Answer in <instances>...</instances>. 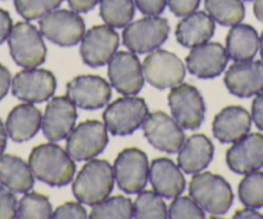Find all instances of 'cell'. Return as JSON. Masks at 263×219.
<instances>
[{"label":"cell","instance_id":"cell-1","mask_svg":"<svg viewBox=\"0 0 263 219\" xmlns=\"http://www.w3.org/2000/svg\"><path fill=\"white\" fill-rule=\"evenodd\" d=\"M29 165L36 180L53 187L69 185L77 172L74 158L55 143H43L32 148Z\"/></svg>","mask_w":263,"mask_h":219},{"label":"cell","instance_id":"cell-2","mask_svg":"<svg viewBox=\"0 0 263 219\" xmlns=\"http://www.w3.org/2000/svg\"><path fill=\"white\" fill-rule=\"evenodd\" d=\"M114 168L106 160H88L72 183V192L79 203L97 205L107 198L114 188Z\"/></svg>","mask_w":263,"mask_h":219},{"label":"cell","instance_id":"cell-3","mask_svg":"<svg viewBox=\"0 0 263 219\" xmlns=\"http://www.w3.org/2000/svg\"><path fill=\"white\" fill-rule=\"evenodd\" d=\"M190 197L212 215L227 213L234 203V192L223 177L204 172L194 175L189 186Z\"/></svg>","mask_w":263,"mask_h":219},{"label":"cell","instance_id":"cell-4","mask_svg":"<svg viewBox=\"0 0 263 219\" xmlns=\"http://www.w3.org/2000/svg\"><path fill=\"white\" fill-rule=\"evenodd\" d=\"M8 45L13 61L24 69L40 66L47 58V47L42 32L29 22H18L12 27Z\"/></svg>","mask_w":263,"mask_h":219},{"label":"cell","instance_id":"cell-5","mask_svg":"<svg viewBox=\"0 0 263 219\" xmlns=\"http://www.w3.org/2000/svg\"><path fill=\"white\" fill-rule=\"evenodd\" d=\"M148 115L145 99L140 97L118 98L103 111L105 127L112 135H129L135 133Z\"/></svg>","mask_w":263,"mask_h":219},{"label":"cell","instance_id":"cell-6","mask_svg":"<svg viewBox=\"0 0 263 219\" xmlns=\"http://www.w3.org/2000/svg\"><path fill=\"white\" fill-rule=\"evenodd\" d=\"M43 36L60 47H74L79 44L85 34L84 19L75 11L54 9L39 21Z\"/></svg>","mask_w":263,"mask_h":219},{"label":"cell","instance_id":"cell-7","mask_svg":"<svg viewBox=\"0 0 263 219\" xmlns=\"http://www.w3.org/2000/svg\"><path fill=\"white\" fill-rule=\"evenodd\" d=\"M150 173L147 155L142 150L129 147L121 151L114 163V177L123 192L135 195L146 187Z\"/></svg>","mask_w":263,"mask_h":219},{"label":"cell","instance_id":"cell-8","mask_svg":"<svg viewBox=\"0 0 263 219\" xmlns=\"http://www.w3.org/2000/svg\"><path fill=\"white\" fill-rule=\"evenodd\" d=\"M169 24L165 18L148 16L128 24L123 31V44L133 53H147L160 48L169 36Z\"/></svg>","mask_w":263,"mask_h":219},{"label":"cell","instance_id":"cell-9","mask_svg":"<svg viewBox=\"0 0 263 219\" xmlns=\"http://www.w3.org/2000/svg\"><path fill=\"white\" fill-rule=\"evenodd\" d=\"M173 119L182 129H199L205 119V102L200 92L191 84H178L168 95Z\"/></svg>","mask_w":263,"mask_h":219},{"label":"cell","instance_id":"cell-10","mask_svg":"<svg viewBox=\"0 0 263 219\" xmlns=\"http://www.w3.org/2000/svg\"><path fill=\"white\" fill-rule=\"evenodd\" d=\"M145 80L156 89H168L181 84L186 76V66L181 58L165 49H155L142 65Z\"/></svg>","mask_w":263,"mask_h":219},{"label":"cell","instance_id":"cell-11","mask_svg":"<svg viewBox=\"0 0 263 219\" xmlns=\"http://www.w3.org/2000/svg\"><path fill=\"white\" fill-rule=\"evenodd\" d=\"M108 143L107 129L98 120H87L78 125L66 141V151L74 160L88 161L100 155Z\"/></svg>","mask_w":263,"mask_h":219},{"label":"cell","instance_id":"cell-12","mask_svg":"<svg viewBox=\"0 0 263 219\" xmlns=\"http://www.w3.org/2000/svg\"><path fill=\"white\" fill-rule=\"evenodd\" d=\"M111 87L124 95H135L145 84L142 65L133 52H116L108 61Z\"/></svg>","mask_w":263,"mask_h":219},{"label":"cell","instance_id":"cell-13","mask_svg":"<svg viewBox=\"0 0 263 219\" xmlns=\"http://www.w3.org/2000/svg\"><path fill=\"white\" fill-rule=\"evenodd\" d=\"M57 80L44 69H26L12 79V93L22 102L42 103L53 97Z\"/></svg>","mask_w":263,"mask_h":219},{"label":"cell","instance_id":"cell-14","mask_svg":"<svg viewBox=\"0 0 263 219\" xmlns=\"http://www.w3.org/2000/svg\"><path fill=\"white\" fill-rule=\"evenodd\" d=\"M143 134L153 147L166 153L178 152L186 141L183 129L165 112L148 114L142 124Z\"/></svg>","mask_w":263,"mask_h":219},{"label":"cell","instance_id":"cell-15","mask_svg":"<svg viewBox=\"0 0 263 219\" xmlns=\"http://www.w3.org/2000/svg\"><path fill=\"white\" fill-rule=\"evenodd\" d=\"M119 47V35L108 25H97L84 34L80 45L83 62L89 67L108 64Z\"/></svg>","mask_w":263,"mask_h":219},{"label":"cell","instance_id":"cell-16","mask_svg":"<svg viewBox=\"0 0 263 219\" xmlns=\"http://www.w3.org/2000/svg\"><path fill=\"white\" fill-rule=\"evenodd\" d=\"M111 85L97 75H80L67 83L66 95L82 110L95 111L111 99Z\"/></svg>","mask_w":263,"mask_h":219},{"label":"cell","instance_id":"cell-17","mask_svg":"<svg viewBox=\"0 0 263 219\" xmlns=\"http://www.w3.org/2000/svg\"><path fill=\"white\" fill-rule=\"evenodd\" d=\"M77 119V108L67 95L52 98L45 107L42 120V129L45 138L52 142L67 138L74 129Z\"/></svg>","mask_w":263,"mask_h":219},{"label":"cell","instance_id":"cell-18","mask_svg":"<svg viewBox=\"0 0 263 219\" xmlns=\"http://www.w3.org/2000/svg\"><path fill=\"white\" fill-rule=\"evenodd\" d=\"M229 62L226 48L219 43H204L191 48L186 57V66L190 74L199 79H213L224 71Z\"/></svg>","mask_w":263,"mask_h":219},{"label":"cell","instance_id":"cell-19","mask_svg":"<svg viewBox=\"0 0 263 219\" xmlns=\"http://www.w3.org/2000/svg\"><path fill=\"white\" fill-rule=\"evenodd\" d=\"M224 85L231 94L249 98L263 92V61H241L231 65L224 74Z\"/></svg>","mask_w":263,"mask_h":219},{"label":"cell","instance_id":"cell-20","mask_svg":"<svg viewBox=\"0 0 263 219\" xmlns=\"http://www.w3.org/2000/svg\"><path fill=\"white\" fill-rule=\"evenodd\" d=\"M226 163L237 174H248L263 168V134L250 133L235 142L227 151Z\"/></svg>","mask_w":263,"mask_h":219},{"label":"cell","instance_id":"cell-21","mask_svg":"<svg viewBox=\"0 0 263 219\" xmlns=\"http://www.w3.org/2000/svg\"><path fill=\"white\" fill-rule=\"evenodd\" d=\"M252 117L241 106H227L213 120V135L221 143H235L249 133Z\"/></svg>","mask_w":263,"mask_h":219},{"label":"cell","instance_id":"cell-22","mask_svg":"<svg viewBox=\"0 0 263 219\" xmlns=\"http://www.w3.org/2000/svg\"><path fill=\"white\" fill-rule=\"evenodd\" d=\"M148 180L154 191L165 198L179 196L186 187V180L181 168L166 157L153 160L150 165Z\"/></svg>","mask_w":263,"mask_h":219},{"label":"cell","instance_id":"cell-23","mask_svg":"<svg viewBox=\"0 0 263 219\" xmlns=\"http://www.w3.org/2000/svg\"><path fill=\"white\" fill-rule=\"evenodd\" d=\"M214 156V146L204 134H194L178 151V167L187 174H196L208 167Z\"/></svg>","mask_w":263,"mask_h":219},{"label":"cell","instance_id":"cell-24","mask_svg":"<svg viewBox=\"0 0 263 219\" xmlns=\"http://www.w3.org/2000/svg\"><path fill=\"white\" fill-rule=\"evenodd\" d=\"M42 120V112L32 103H22L9 112L6 123L7 133L14 142H26L37 134Z\"/></svg>","mask_w":263,"mask_h":219},{"label":"cell","instance_id":"cell-25","mask_svg":"<svg viewBox=\"0 0 263 219\" xmlns=\"http://www.w3.org/2000/svg\"><path fill=\"white\" fill-rule=\"evenodd\" d=\"M216 32L214 19L205 12H194L183 17L176 27L177 42L184 48H195L208 43Z\"/></svg>","mask_w":263,"mask_h":219},{"label":"cell","instance_id":"cell-26","mask_svg":"<svg viewBox=\"0 0 263 219\" xmlns=\"http://www.w3.org/2000/svg\"><path fill=\"white\" fill-rule=\"evenodd\" d=\"M0 183L14 193H26L34 187L29 164L14 155L0 156Z\"/></svg>","mask_w":263,"mask_h":219},{"label":"cell","instance_id":"cell-27","mask_svg":"<svg viewBox=\"0 0 263 219\" xmlns=\"http://www.w3.org/2000/svg\"><path fill=\"white\" fill-rule=\"evenodd\" d=\"M259 49V36L250 25L237 24L231 26L226 37V52L229 58L236 62L250 61Z\"/></svg>","mask_w":263,"mask_h":219},{"label":"cell","instance_id":"cell-28","mask_svg":"<svg viewBox=\"0 0 263 219\" xmlns=\"http://www.w3.org/2000/svg\"><path fill=\"white\" fill-rule=\"evenodd\" d=\"M204 3L209 16L222 26H235L245 17L242 0H205Z\"/></svg>","mask_w":263,"mask_h":219},{"label":"cell","instance_id":"cell-29","mask_svg":"<svg viewBox=\"0 0 263 219\" xmlns=\"http://www.w3.org/2000/svg\"><path fill=\"white\" fill-rule=\"evenodd\" d=\"M135 9L133 0H100L101 17L114 29H121L130 24Z\"/></svg>","mask_w":263,"mask_h":219},{"label":"cell","instance_id":"cell-30","mask_svg":"<svg viewBox=\"0 0 263 219\" xmlns=\"http://www.w3.org/2000/svg\"><path fill=\"white\" fill-rule=\"evenodd\" d=\"M168 216V209L163 196L155 191H141L133 203V218L164 219Z\"/></svg>","mask_w":263,"mask_h":219},{"label":"cell","instance_id":"cell-31","mask_svg":"<svg viewBox=\"0 0 263 219\" xmlns=\"http://www.w3.org/2000/svg\"><path fill=\"white\" fill-rule=\"evenodd\" d=\"M92 219H130L133 218V204L125 196H112L93 206L89 214Z\"/></svg>","mask_w":263,"mask_h":219},{"label":"cell","instance_id":"cell-32","mask_svg":"<svg viewBox=\"0 0 263 219\" xmlns=\"http://www.w3.org/2000/svg\"><path fill=\"white\" fill-rule=\"evenodd\" d=\"M53 209L49 198L37 192H26L20 200L17 218L20 219H48L52 218Z\"/></svg>","mask_w":263,"mask_h":219},{"label":"cell","instance_id":"cell-33","mask_svg":"<svg viewBox=\"0 0 263 219\" xmlns=\"http://www.w3.org/2000/svg\"><path fill=\"white\" fill-rule=\"evenodd\" d=\"M239 198L248 208L263 206V172L248 173L239 185Z\"/></svg>","mask_w":263,"mask_h":219},{"label":"cell","instance_id":"cell-34","mask_svg":"<svg viewBox=\"0 0 263 219\" xmlns=\"http://www.w3.org/2000/svg\"><path fill=\"white\" fill-rule=\"evenodd\" d=\"M62 2L63 0H14V7L20 16L27 21H32L57 9Z\"/></svg>","mask_w":263,"mask_h":219},{"label":"cell","instance_id":"cell-35","mask_svg":"<svg viewBox=\"0 0 263 219\" xmlns=\"http://www.w3.org/2000/svg\"><path fill=\"white\" fill-rule=\"evenodd\" d=\"M168 216L171 219H203L205 213L191 197L176 196L168 209Z\"/></svg>","mask_w":263,"mask_h":219},{"label":"cell","instance_id":"cell-36","mask_svg":"<svg viewBox=\"0 0 263 219\" xmlns=\"http://www.w3.org/2000/svg\"><path fill=\"white\" fill-rule=\"evenodd\" d=\"M18 203L11 190L4 186H0V219L17 218Z\"/></svg>","mask_w":263,"mask_h":219},{"label":"cell","instance_id":"cell-37","mask_svg":"<svg viewBox=\"0 0 263 219\" xmlns=\"http://www.w3.org/2000/svg\"><path fill=\"white\" fill-rule=\"evenodd\" d=\"M87 210L79 203H65L53 211L52 218L54 219H85Z\"/></svg>","mask_w":263,"mask_h":219},{"label":"cell","instance_id":"cell-38","mask_svg":"<svg viewBox=\"0 0 263 219\" xmlns=\"http://www.w3.org/2000/svg\"><path fill=\"white\" fill-rule=\"evenodd\" d=\"M201 0H168V7L176 17H186L194 13Z\"/></svg>","mask_w":263,"mask_h":219},{"label":"cell","instance_id":"cell-39","mask_svg":"<svg viewBox=\"0 0 263 219\" xmlns=\"http://www.w3.org/2000/svg\"><path fill=\"white\" fill-rule=\"evenodd\" d=\"M168 0H136V6L146 16H159L165 9Z\"/></svg>","mask_w":263,"mask_h":219},{"label":"cell","instance_id":"cell-40","mask_svg":"<svg viewBox=\"0 0 263 219\" xmlns=\"http://www.w3.org/2000/svg\"><path fill=\"white\" fill-rule=\"evenodd\" d=\"M252 120L255 127L263 132V92L258 93L252 102Z\"/></svg>","mask_w":263,"mask_h":219},{"label":"cell","instance_id":"cell-41","mask_svg":"<svg viewBox=\"0 0 263 219\" xmlns=\"http://www.w3.org/2000/svg\"><path fill=\"white\" fill-rule=\"evenodd\" d=\"M12 27H13V22H12L11 14L0 8V45L3 44L6 40H8Z\"/></svg>","mask_w":263,"mask_h":219},{"label":"cell","instance_id":"cell-42","mask_svg":"<svg viewBox=\"0 0 263 219\" xmlns=\"http://www.w3.org/2000/svg\"><path fill=\"white\" fill-rule=\"evenodd\" d=\"M12 85V76L9 70L4 65L0 64V101L8 94Z\"/></svg>","mask_w":263,"mask_h":219},{"label":"cell","instance_id":"cell-43","mask_svg":"<svg viewBox=\"0 0 263 219\" xmlns=\"http://www.w3.org/2000/svg\"><path fill=\"white\" fill-rule=\"evenodd\" d=\"M67 3L72 11L78 13H87L100 3V0H67Z\"/></svg>","mask_w":263,"mask_h":219},{"label":"cell","instance_id":"cell-44","mask_svg":"<svg viewBox=\"0 0 263 219\" xmlns=\"http://www.w3.org/2000/svg\"><path fill=\"white\" fill-rule=\"evenodd\" d=\"M234 218L236 219H263V215L258 213L254 208H245L241 210H237L234 214Z\"/></svg>","mask_w":263,"mask_h":219},{"label":"cell","instance_id":"cell-45","mask_svg":"<svg viewBox=\"0 0 263 219\" xmlns=\"http://www.w3.org/2000/svg\"><path fill=\"white\" fill-rule=\"evenodd\" d=\"M7 138H8V133H7L6 125L0 120V156L3 155V152L6 151Z\"/></svg>","mask_w":263,"mask_h":219},{"label":"cell","instance_id":"cell-46","mask_svg":"<svg viewBox=\"0 0 263 219\" xmlns=\"http://www.w3.org/2000/svg\"><path fill=\"white\" fill-rule=\"evenodd\" d=\"M253 12L257 19L263 24V0H255L253 6Z\"/></svg>","mask_w":263,"mask_h":219},{"label":"cell","instance_id":"cell-47","mask_svg":"<svg viewBox=\"0 0 263 219\" xmlns=\"http://www.w3.org/2000/svg\"><path fill=\"white\" fill-rule=\"evenodd\" d=\"M259 52H260V58H262V61H263V31H262V34H260V37H259Z\"/></svg>","mask_w":263,"mask_h":219},{"label":"cell","instance_id":"cell-48","mask_svg":"<svg viewBox=\"0 0 263 219\" xmlns=\"http://www.w3.org/2000/svg\"><path fill=\"white\" fill-rule=\"evenodd\" d=\"M245 2H250V0H245Z\"/></svg>","mask_w":263,"mask_h":219}]
</instances>
